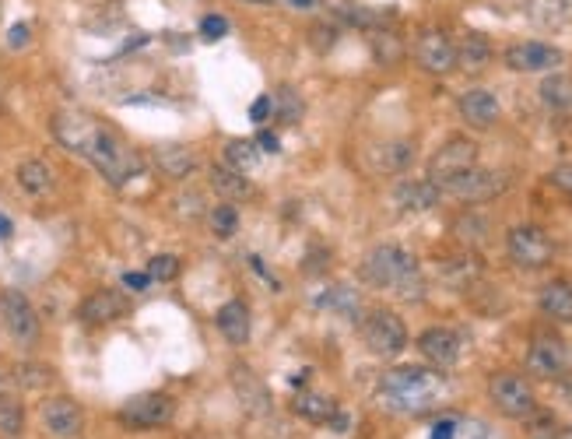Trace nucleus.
I'll list each match as a JSON object with an SVG mask.
<instances>
[{
  "label": "nucleus",
  "instance_id": "f257e3e1",
  "mask_svg": "<svg viewBox=\"0 0 572 439\" xmlns=\"http://www.w3.org/2000/svg\"><path fill=\"white\" fill-rule=\"evenodd\" d=\"M53 134H57V141L64 144L67 152L92 162L113 187H127L134 176H141V155L134 148H127L106 123L81 113V109H64V113L53 116Z\"/></svg>",
  "mask_w": 572,
  "mask_h": 439
},
{
  "label": "nucleus",
  "instance_id": "f03ea898",
  "mask_svg": "<svg viewBox=\"0 0 572 439\" xmlns=\"http://www.w3.org/2000/svg\"><path fill=\"white\" fill-rule=\"evenodd\" d=\"M446 397V380L439 369H422V366H397L387 369L383 380L376 387V401L394 415H429L443 404Z\"/></svg>",
  "mask_w": 572,
  "mask_h": 439
},
{
  "label": "nucleus",
  "instance_id": "7ed1b4c3",
  "mask_svg": "<svg viewBox=\"0 0 572 439\" xmlns=\"http://www.w3.org/2000/svg\"><path fill=\"white\" fill-rule=\"evenodd\" d=\"M358 271H362V281L369 288L397 292L401 299L425 296V278H422V267H418V257L397 243H383L376 246V250H369Z\"/></svg>",
  "mask_w": 572,
  "mask_h": 439
},
{
  "label": "nucleus",
  "instance_id": "20e7f679",
  "mask_svg": "<svg viewBox=\"0 0 572 439\" xmlns=\"http://www.w3.org/2000/svg\"><path fill=\"white\" fill-rule=\"evenodd\" d=\"M408 327L394 310H369L362 317V345L376 359H397L408 348Z\"/></svg>",
  "mask_w": 572,
  "mask_h": 439
},
{
  "label": "nucleus",
  "instance_id": "39448f33",
  "mask_svg": "<svg viewBox=\"0 0 572 439\" xmlns=\"http://www.w3.org/2000/svg\"><path fill=\"white\" fill-rule=\"evenodd\" d=\"M527 373L534 380H569L572 373V345L558 334H537L527 348Z\"/></svg>",
  "mask_w": 572,
  "mask_h": 439
},
{
  "label": "nucleus",
  "instance_id": "423d86ee",
  "mask_svg": "<svg viewBox=\"0 0 572 439\" xmlns=\"http://www.w3.org/2000/svg\"><path fill=\"white\" fill-rule=\"evenodd\" d=\"M478 159H481L478 141L457 134V137H450L446 144H439V152L429 159V169H425V176H429V180L436 183L439 190H443L446 183H453L457 176H464L467 169L478 166Z\"/></svg>",
  "mask_w": 572,
  "mask_h": 439
},
{
  "label": "nucleus",
  "instance_id": "0eeeda50",
  "mask_svg": "<svg viewBox=\"0 0 572 439\" xmlns=\"http://www.w3.org/2000/svg\"><path fill=\"white\" fill-rule=\"evenodd\" d=\"M509 260L523 271H541L555 260V243L541 225H513L506 236Z\"/></svg>",
  "mask_w": 572,
  "mask_h": 439
},
{
  "label": "nucleus",
  "instance_id": "6e6552de",
  "mask_svg": "<svg viewBox=\"0 0 572 439\" xmlns=\"http://www.w3.org/2000/svg\"><path fill=\"white\" fill-rule=\"evenodd\" d=\"M172 415H176V401L169 394H162V390L134 394L116 411L120 425H127V429H162V425L172 422Z\"/></svg>",
  "mask_w": 572,
  "mask_h": 439
},
{
  "label": "nucleus",
  "instance_id": "1a4fd4ad",
  "mask_svg": "<svg viewBox=\"0 0 572 439\" xmlns=\"http://www.w3.org/2000/svg\"><path fill=\"white\" fill-rule=\"evenodd\" d=\"M488 397H492L495 411L506 418H530L537 411L534 387L520 373H495L488 380Z\"/></svg>",
  "mask_w": 572,
  "mask_h": 439
},
{
  "label": "nucleus",
  "instance_id": "9d476101",
  "mask_svg": "<svg viewBox=\"0 0 572 439\" xmlns=\"http://www.w3.org/2000/svg\"><path fill=\"white\" fill-rule=\"evenodd\" d=\"M0 324L8 331V338L22 348H36L43 324H39V313L22 292H4L0 296Z\"/></svg>",
  "mask_w": 572,
  "mask_h": 439
},
{
  "label": "nucleus",
  "instance_id": "9b49d317",
  "mask_svg": "<svg viewBox=\"0 0 572 439\" xmlns=\"http://www.w3.org/2000/svg\"><path fill=\"white\" fill-rule=\"evenodd\" d=\"M509 187V176L499 173V169H485V166H474L467 169L464 176H457L453 183H446L443 194H453L467 204H481V201H492L499 197L502 190Z\"/></svg>",
  "mask_w": 572,
  "mask_h": 439
},
{
  "label": "nucleus",
  "instance_id": "f8f14e48",
  "mask_svg": "<svg viewBox=\"0 0 572 439\" xmlns=\"http://www.w3.org/2000/svg\"><path fill=\"white\" fill-rule=\"evenodd\" d=\"M415 64L422 67L425 74H436V78H443V74L457 71V43H453V39L446 36V32H439V29L418 32Z\"/></svg>",
  "mask_w": 572,
  "mask_h": 439
},
{
  "label": "nucleus",
  "instance_id": "ddd939ff",
  "mask_svg": "<svg viewBox=\"0 0 572 439\" xmlns=\"http://www.w3.org/2000/svg\"><path fill=\"white\" fill-rule=\"evenodd\" d=\"M39 422L53 439H78L85 432V411L74 397H46L39 408Z\"/></svg>",
  "mask_w": 572,
  "mask_h": 439
},
{
  "label": "nucleus",
  "instance_id": "4468645a",
  "mask_svg": "<svg viewBox=\"0 0 572 439\" xmlns=\"http://www.w3.org/2000/svg\"><path fill=\"white\" fill-rule=\"evenodd\" d=\"M502 60H506L509 71H520V74H544V71H555L558 64H562V50L551 43H534V39H527V43H513L506 53H502Z\"/></svg>",
  "mask_w": 572,
  "mask_h": 439
},
{
  "label": "nucleus",
  "instance_id": "2eb2a0df",
  "mask_svg": "<svg viewBox=\"0 0 572 439\" xmlns=\"http://www.w3.org/2000/svg\"><path fill=\"white\" fill-rule=\"evenodd\" d=\"M232 380V390H236L239 404H243V411H250L253 418H264L274 411V397L271 390H267V383L260 380L257 373H253L250 366H243V362H236L229 373Z\"/></svg>",
  "mask_w": 572,
  "mask_h": 439
},
{
  "label": "nucleus",
  "instance_id": "dca6fc26",
  "mask_svg": "<svg viewBox=\"0 0 572 439\" xmlns=\"http://www.w3.org/2000/svg\"><path fill=\"white\" fill-rule=\"evenodd\" d=\"M127 310L130 306L120 292H113V288H99V292H92V296L81 299L78 320L85 327H109V324H116V320L127 317Z\"/></svg>",
  "mask_w": 572,
  "mask_h": 439
},
{
  "label": "nucleus",
  "instance_id": "f3484780",
  "mask_svg": "<svg viewBox=\"0 0 572 439\" xmlns=\"http://www.w3.org/2000/svg\"><path fill=\"white\" fill-rule=\"evenodd\" d=\"M418 352L425 362H432L436 369H450L460 359V334L450 327H429V331L418 334Z\"/></svg>",
  "mask_w": 572,
  "mask_h": 439
},
{
  "label": "nucleus",
  "instance_id": "a211bd4d",
  "mask_svg": "<svg viewBox=\"0 0 572 439\" xmlns=\"http://www.w3.org/2000/svg\"><path fill=\"white\" fill-rule=\"evenodd\" d=\"M457 113H460V120H464L467 127L492 130L495 123H499V116H502V106H499V99L488 92V88H471V92L460 95Z\"/></svg>",
  "mask_w": 572,
  "mask_h": 439
},
{
  "label": "nucleus",
  "instance_id": "6ab92c4d",
  "mask_svg": "<svg viewBox=\"0 0 572 439\" xmlns=\"http://www.w3.org/2000/svg\"><path fill=\"white\" fill-rule=\"evenodd\" d=\"M443 197V190L425 176V180H401L394 187V204L404 211V215H422V211H432Z\"/></svg>",
  "mask_w": 572,
  "mask_h": 439
},
{
  "label": "nucleus",
  "instance_id": "aec40b11",
  "mask_svg": "<svg viewBox=\"0 0 572 439\" xmlns=\"http://www.w3.org/2000/svg\"><path fill=\"white\" fill-rule=\"evenodd\" d=\"M155 169L169 180H190L197 173V155L186 144H158L155 148Z\"/></svg>",
  "mask_w": 572,
  "mask_h": 439
},
{
  "label": "nucleus",
  "instance_id": "412c9836",
  "mask_svg": "<svg viewBox=\"0 0 572 439\" xmlns=\"http://www.w3.org/2000/svg\"><path fill=\"white\" fill-rule=\"evenodd\" d=\"M537 306H541V313L551 320V324L569 327L572 324V285L562 278L548 281V285L541 288V296H537Z\"/></svg>",
  "mask_w": 572,
  "mask_h": 439
},
{
  "label": "nucleus",
  "instance_id": "4be33fe9",
  "mask_svg": "<svg viewBox=\"0 0 572 439\" xmlns=\"http://www.w3.org/2000/svg\"><path fill=\"white\" fill-rule=\"evenodd\" d=\"M215 324L229 345H246V341H250V306H246L243 299H229V303L215 313Z\"/></svg>",
  "mask_w": 572,
  "mask_h": 439
},
{
  "label": "nucleus",
  "instance_id": "5701e85b",
  "mask_svg": "<svg viewBox=\"0 0 572 439\" xmlns=\"http://www.w3.org/2000/svg\"><path fill=\"white\" fill-rule=\"evenodd\" d=\"M411 162H415V144L397 137V141H383L372 148V166L379 173H408Z\"/></svg>",
  "mask_w": 572,
  "mask_h": 439
},
{
  "label": "nucleus",
  "instance_id": "b1692460",
  "mask_svg": "<svg viewBox=\"0 0 572 439\" xmlns=\"http://www.w3.org/2000/svg\"><path fill=\"white\" fill-rule=\"evenodd\" d=\"M492 43H488L485 32H467L457 43V67L467 74H481L488 64H492Z\"/></svg>",
  "mask_w": 572,
  "mask_h": 439
},
{
  "label": "nucleus",
  "instance_id": "393cba45",
  "mask_svg": "<svg viewBox=\"0 0 572 439\" xmlns=\"http://www.w3.org/2000/svg\"><path fill=\"white\" fill-rule=\"evenodd\" d=\"M527 15L537 29H565L572 25V0H527Z\"/></svg>",
  "mask_w": 572,
  "mask_h": 439
},
{
  "label": "nucleus",
  "instance_id": "a878e982",
  "mask_svg": "<svg viewBox=\"0 0 572 439\" xmlns=\"http://www.w3.org/2000/svg\"><path fill=\"white\" fill-rule=\"evenodd\" d=\"M208 183L222 201H243V197L253 194V183L246 180V173H239L232 166H211Z\"/></svg>",
  "mask_w": 572,
  "mask_h": 439
},
{
  "label": "nucleus",
  "instance_id": "bb28decb",
  "mask_svg": "<svg viewBox=\"0 0 572 439\" xmlns=\"http://www.w3.org/2000/svg\"><path fill=\"white\" fill-rule=\"evenodd\" d=\"M439 278H443L446 288H471V285H478V278H481V257H474V253H460V257L446 260V264L439 267Z\"/></svg>",
  "mask_w": 572,
  "mask_h": 439
},
{
  "label": "nucleus",
  "instance_id": "cd10ccee",
  "mask_svg": "<svg viewBox=\"0 0 572 439\" xmlns=\"http://www.w3.org/2000/svg\"><path fill=\"white\" fill-rule=\"evenodd\" d=\"M15 176H18V187L32 197H43L53 190V169H50V162H43V159H25L22 166L15 169Z\"/></svg>",
  "mask_w": 572,
  "mask_h": 439
},
{
  "label": "nucleus",
  "instance_id": "c85d7f7f",
  "mask_svg": "<svg viewBox=\"0 0 572 439\" xmlns=\"http://www.w3.org/2000/svg\"><path fill=\"white\" fill-rule=\"evenodd\" d=\"M292 411L299 418H306V422H313V425H327V422H334L337 418V404L330 401L327 394H299L292 401Z\"/></svg>",
  "mask_w": 572,
  "mask_h": 439
},
{
  "label": "nucleus",
  "instance_id": "c756f323",
  "mask_svg": "<svg viewBox=\"0 0 572 439\" xmlns=\"http://www.w3.org/2000/svg\"><path fill=\"white\" fill-rule=\"evenodd\" d=\"M369 46H372V60H376L379 67H394L404 60L401 36L390 29H369Z\"/></svg>",
  "mask_w": 572,
  "mask_h": 439
},
{
  "label": "nucleus",
  "instance_id": "7c9ffc66",
  "mask_svg": "<svg viewBox=\"0 0 572 439\" xmlns=\"http://www.w3.org/2000/svg\"><path fill=\"white\" fill-rule=\"evenodd\" d=\"M537 92H541L544 106L555 109V113H569L572 109V78L569 74H548Z\"/></svg>",
  "mask_w": 572,
  "mask_h": 439
},
{
  "label": "nucleus",
  "instance_id": "2f4dec72",
  "mask_svg": "<svg viewBox=\"0 0 572 439\" xmlns=\"http://www.w3.org/2000/svg\"><path fill=\"white\" fill-rule=\"evenodd\" d=\"M316 306H323V310H330V313H341V317H358V292L355 288H348V285H334V288H327L320 299H316Z\"/></svg>",
  "mask_w": 572,
  "mask_h": 439
},
{
  "label": "nucleus",
  "instance_id": "473e14b6",
  "mask_svg": "<svg viewBox=\"0 0 572 439\" xmlns=\"http://www.w3.org/2000/svg\"><path fill=\"white\" fill-rule=\"evenodd\" d=\"M453 236L467 246L488 243V218L478 215V211H467V215H460L457 222H453Z\"/></svg>",
  "mask_w": 572,
  "mask_h": 439
},
{
  "label": "nucleus",
  "instance_id": "72a5a7b5",
  "mask_svg": "<svg viewBox=\"0 0 572 439\" xmlns=\"http://www.w3.org/2000/svg\"><path fill=\"white\" fill-rule=\"evenodd\" d=\"M22 432H25L22 401H18V397H11V394H0V436L15 439V436H22Z\"/></svg>",
  "mask_w": 572,
  "mask_h": 439
},
{
  "label": "nucleus",
  "instance_id": "f704fd0d",
  "mask_svg": "<svg viewBox=\"0 0 572 439\" xmlns=\"http://www.w3.org/2000/svg\"><path fill=\"white\" fill-rule=\"evenodd\" d=\"M260 162V148L253 141H229L225 144V166L239 169V173H253Z\"/></svg>",
  "mask_w": 572,
  "mask_h": 439
},
{
  "label": "nucleus",
  "instance_id": "c9c22d12",
  "mask_svg": "<svg viewBox=\"0 0 572 439\" xmlns=\"http://www.w3.org/2000/svg\"><path fill=\"white\" fill-rule=\"evenodd\" d=\"M302 113H306V106H302L299 92H295L292 85H281L278 95H274V116H278L281 123H299Z\"/></svg>",
  "mask_w": 572,
  "mask_h": 439
},
{
  "label": "nucleus",
  "instance_id": "e433bc0d",
  "mask_svg": "<svg viewBox=\"0 0 572 439\" xmlns=\"http://www.w3.org/2000/svg\"><path fill=\"white\" fill-rule=\"evenodd\" d=\"M208 222H211V232H215L218 239H232L239 229V211L232 208V204H218V208L208 215Z\"/></svg>",
  "mask_w": 572,
  "mask_h": 439
},
{
  "label": "nucleus",
  "instance_id": "4c0bfd02",
  "mask_svg": "<svg viewBox=\"0 0 572 439\" xmlns=\"http://www.w3.org/2000/svg\"><path fill=\"white\" fill-rule=\"evenodd\" d=\"M15 376H18V383L29 387V390H43L53 383V369L46 366V362H22Z\"/></svg>",
  "mask_w": 572,
  "mask_h": 439
},
{
  "label": "nucleus",
  "instance_id": "58836bf2",
  "mask_svg": "<svg viewBox=\"0 0 572 439\" xmlns=\"http://www.w3.org/2000/svg\"><path fill=\"white\" fill-rule=\"evenodd\" d=\"M179 274V257L176 253H158L148 264V278L151 281H172Z\"/></svg>",
  "mask_w": 572,
  "mask_h": 439
},
{
  "label": "nucleus",
  "instance_id": "ea45409f",
  "mask_svg": "<svg viewBox=\"0 0 572 439\" xmlns=\"http://www.w3.org/2000/svg\"><path fill=\"white\" fill-rule=\"evenodd\" d=\"M201 36L208 39V43H215V39H225V36H229V18H222V15H204V18H201Z\"/></svg>",
  "mask_w": 572,
  "mask_h": 439
},
{
  "label": "nucleus",
  "instance_id": "a19ab883",
  "mask_svg": "<svg viewBox=\"0 0 572 439\" xmlns=\"http://www.w3.org/2000/svg\"><path fill=\"white\" fill-rule=\"evenodd\" d=\"M309 43H313L316 53H327L330 46L337 43V29L334 25H313V29H309Z\"/></svg>",
  "mask_w": 572,
  "mask_h": 439
},
{
  "label": "nucleus",
  "instance_id": "79ce46f5",
  "mask_svg": "<svg viewBox=\"0 0 572 439\" xmlns=\"http://www.w3.org/2000/svg\"><path fill=\"white\" fill-rule=\"evenodd\" d=\"M201 211H204V201H201V194H197V190L176 197V215L179 218H197Z\"/></svg>",
  "mask_w": 572,
  "mask_h": 439
},
{
  "label": "nucleus",
  "instance_id": "37998d69",
  "mask_svg": "<svg viewBox=\"0 0 572 439\" xmlns=\"http://www.w3.org/2000/svg\"><path fill=\"white\" fill-rule=\"evenodd\" d=\"M551 183H555L562 194H569L572 197V166H555L551 169V176H548Z\"/></svg>",
  "mask_w": 572,
  "mask_h": 439
},
{
  "label": "nucleus",
  "instance_id": "c03bdc74",
  "mask_svg": "<svg viewBox=\"0 0 572 439\" xmlns=\"http://www.w3.org/2000/svg\"><path fill=\"white\" fill-rule=\"evenodd\" d=\"M271 113H274V99H271V95H260V99L250 106V120L253 123H264Z\"/></svg>",
  "mask_w": 572,
  "mask_h": 439
},
{
  "label": "nucleus",
  "instance_id": "a18cd8bd",
  "mask_svg": "<svg viewBox=\"0 0 572 439\" xmlns=\"http://www.w3.org/2000/svg\"><path fill=\"white\" fill-rule=\"evenodd\" d=\"M123 285H127L130 288V292H144V288H148L151 285V278H148V271H127V274H123Z\"/></svg>",
  "mask_w": 572,
  "mask_h": 439
},
{
  "label": "nucleus",
  "instance_id": "49530a36",
  "mask_svg": "<svg viewBox=\"0 0 572 439\" xmlns=\"http://www.w3.org/2000/svg\"><path fill=\"white\" fill-rule=\"evenodd\" d=\"M257 148H260V152H271V155L281 152V144H278V137H274V134H260L257 137Z\"/></svg>",
  "mask_w": 572,
  "mask_h": 439
},
{
  "label": "nucleus",
  "instance_id": "de8ad7c7",
  "mask_svg": "<svg viewBox=\"0 0 572 439\" xmlns=\"http://www.w3.org/2000/svg\"><path fill=\"white\" fill-rule=\"evenodd\" d=\"M29 43V25H15L11 29V46H25Z\"/></svg>",
  "mask_w": 572,
  "mask_h": 439
},
{
  "label": "nucleus",
  "instance_id": "09e8293b",
  "mask_svg": "<svg viewBox=\"0 0 572 439\" xmlns=\"http://www.w3.org/2000/svg\"><path fill=\"white\" fill-rule=\"evenodd\" d=\"M288 4H292L295 11H309L316 4V0H288Z\"/></svg>",
  "mask_w": 572,
  "mask_h": 439
},
{
  "label": "nucleus",
  "instance_id": "8fccbe9b",
  "mask_svg": "<svg viewBox=\"0 0 572 439\" xmlns=\"http://www.w3.org/2000/svg\"><path fill=\"white\" fill-rule=\"evenodd\" d=\"M0 236H11V218L0 215Z\"/></svg>",
  "mask_w": 572,
  "mask_h": 439
},
{
  "label": "nucleus",
  "instance_id": "3c124183",
  "mask_svg": "<svg viewBox=\"0 0 572 439\" xmlns=\"http://www.w3.org/2000/svg\"><path fill=\"white\" fill-rule=\"evenodd\" d=\"M555 439H572V425H569V429H558Z\"/></svg>",
  "mask_w": 572,
  "mask_h": 439
},
{
  "label": "nucleus",
  "instance_id": "603ef678",
  "mask_svg": "<svg viewBox=\"0 0 572 439\" xmlns=\"http://www.w3.org/2000/svg\"><path fill=\"white\" fill-rule=\"evenodd\" d=\"M250 4H257V8H267V4H274V0H250Z\"/></svg>",
  "mask_w": 572,
  "mask_h": 439
},
{
  "label": "nucleus",
  "instance_id": "864d4df0",
  "mask_svg": "<svg viewBox=\"0 0 572 439\" xmlns=\"http://www.w3.org/2000/svg\"><path fill=\"white\" fill-rule=\"evenodd\" d=\"M565 397H569V404H572V383H569V387H565Z\"/></svg>",
  "mask_w": 572,
  "mask_h": 439
},
{
  "label": "nucleus",
  "instance_id": "5fc2aeb1",
  "mask_svg": "<svg viewBox=\"0 0 572 439\" xmlns=\"http://www.w3.org/2000/svg\"><path fill=\"white\" fill-rule=\"evenodd\" d=\"M0 106H4V85H0Z\"/></svg>",
  "mask_w": 572,
  "mask_h": 439
},
{
  "label": "nucleus",
  "instance_id": "6e6d98bb",
  "mask_svg": "<svg viewBox=\"0 0 572 439\" xmlns=\"http://www.w3.org/2000/svg\"><path fill=\"white\" fill-rule=\"evenodd\" d=\"M0 394H4V376H0Z\"/></svg>",
  "mask_w": 572,
  "mask_h": 439
}]
</instances>
